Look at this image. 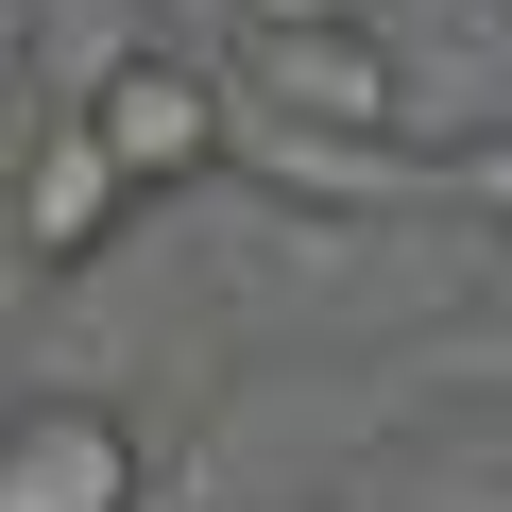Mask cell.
Returning <instances> with one entry per match:
<instances>
[{
    "label": "cell",
    "mask_w": 512,
    "mask_h": 512,
    "mask_svg": "<svg viewBox=\"0 0 512 512\" xmlns=\"http://www.w3.org/2000/svg\"><path fill=\"white\" fill-rule=\"evenodd\" d=\"M222 86L256 103V137H359V154H410V52L359 18V0H256Z\"/></svg>",
    "instance_id": "obj_1"
},
{
    "label": "cell",
    "mask_w": 512,
    "mask_h": 512,
    "mask_svg": "<svg viewBox=\"0 0 512 512\" xmlns=\"http://www.w3.org/2000/svg\"><path fill=\"white\" fill-rule=\"evenodd\" d=\"M69 120L103 137V171L137 205H188L205 171H239V86L205 52H154V35H120L103 69H69Z\"/></svg>",
    "instance_id": "obj_2"
},
{
    "label": "cell",
    "mask_w": 512,
    "mask_h": 512,
    "mask_svg": "<svg viewBox=\"0 0 512 512\" xmlns=\"http://www.w3.org/2000/svg\"><path fill=\"white\" fill-rule=\"evenodd\" d=\"M0 512H154V444L120 393H0Z\"/></svg>",
    "instance_id": "obj_3"
},
{
    "label": "cell",
    "mask_w": 512,
    "mask_h": 512,
    "mask_svg": "<svg viewBox=\"0 0 512 512\" xmlns=\"http://www.w3.org/2000/svg\"><path fill=\"white\" fill-rule=\"evenodd\" d=\"M444 188H461L478 222H512V137H461V154H444Z\"/></svg>",
    "instance_id": "obj_4"
}]
</instances>
